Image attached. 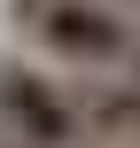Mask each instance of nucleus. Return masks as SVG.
Segmentation results:
<instances>
[{"label": "nucleus", "mask_w": 140, "mask_h": 148, "mask_svg": "<svg viewBox=\"0 0 140 148\" xmlns=\"http://www.w3.org/2000/svg\"><path fill=\"white\" fill-rule=\"evenodd\" d=\"M16 23L62 62H86V70L132 62V23L101 0H16Z\"/></svg>", "instance_id": "1"}, {"label": "nucleus", "mask_w": 140, "mask_h": 148, "mask_svg": "<svg viewBox=\"0 0 140 148\" xmlns=\"http://www.w3.org/2000/svg\"><path fill=\"white\" fill-rule=\"evenodd\" d=\"M0 125H8V140H23V148H70L86 133V109L55 78H39L31 62H0Z\"/></svg>", "instance_id": "2"}]
</instances>
